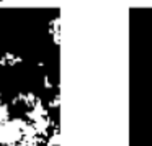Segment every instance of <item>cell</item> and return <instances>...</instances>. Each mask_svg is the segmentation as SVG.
Segmentation results:
<instances>
[{
  "mask_svg": "<svg viewBox=\"0 0 152 146\" xmlns=\"http://www.w3.org/2000/svg\"><path fill=\"white\" fill-rule=\"evenodd\" d=\"M8 118H10V108L5 102L0 100V122H7Z\"/></svg>",
  "mask_w": 152,
  "mask_h": 146,
  "instance_id": "cell-1",
  "label": "cell"
}]
</instances>
